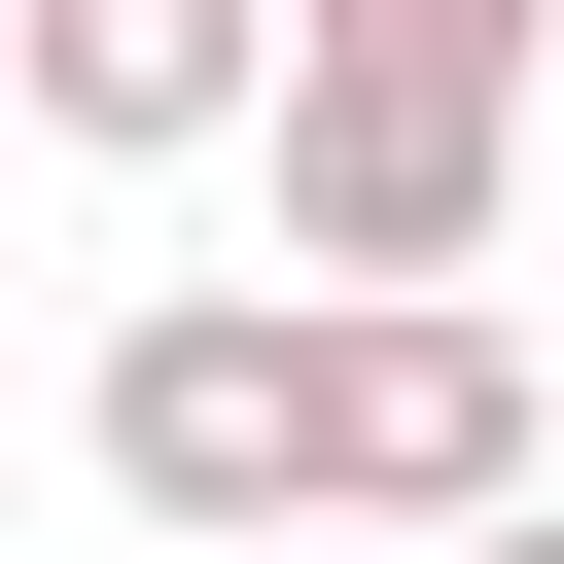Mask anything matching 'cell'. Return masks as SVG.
<instances>
[{
  "label": "cell",
  "instance_id": "1",
  "mask_svg": "<svg viewBox=\"0 0 564 564\" xmlns=\"http://www.w3.org/2000/svg\"><path fill=\"white\" fill-rule=\"evenodd\" d=\"M494 176H529V0H317L282 35V282L317 317H494Z\"/></svg>",
  "mask_w": 564,
  "mask_h": 564
},
{
  "label": "cell",
  "instance_id": "2",
  "mask_svg": "<svg viewBox=\"0 0 564 564\" xmlns=\"http://www.w3.org/2000/svg\"><path fill=\"white\" fill-rule=\"evenodd\" d=\"M70 423H106L141 564H317V282H141Z\"/></svg>",
  "mask_w": 564,
  "mask_h": 564
},
{
  "label": "cell",
  "instance_id": "3",
  "mask_svg": "<svg viewBox=\"0 0 564 564\" xmlns=\"http://www.w3.org/2000/svg\"><path fill=\"white\" fill-rule=\"evenodd\" d=\"M317 529L494 564L529 529V317H317Z\"/></svg>",
  "mask_w": 564,
  "mask_h": 564
},
{
  "label": "cell",
  "instance_id": "4",
  "mask_svg": "<svg viewBox=\"0 0 564 564\" xmlns=\"http://www.w3.org/2000/svg\"><path fill=\"white\" fill-rule=\"evenodd\" d=\"M0 106L106 141V176H176V141H282V35L247 0H0Z\"/></svg>",
  "mask_w": 564,
  "mask_h": 564
},
{
  "label": "cell",
  "instance_id": "5",
  "mask_svg": "<svg viewBox=\"0 0 564 564\" xmlns=\"http://www.w3.org/2000/svg\"><path fill=\"white\" fill-rule=\"evenodd\" d=\"M494 564H564V494H529V529H494Z\"/></svg>",
  "mask_w": 564,
  "mask_h": 564
}]
</instances>
